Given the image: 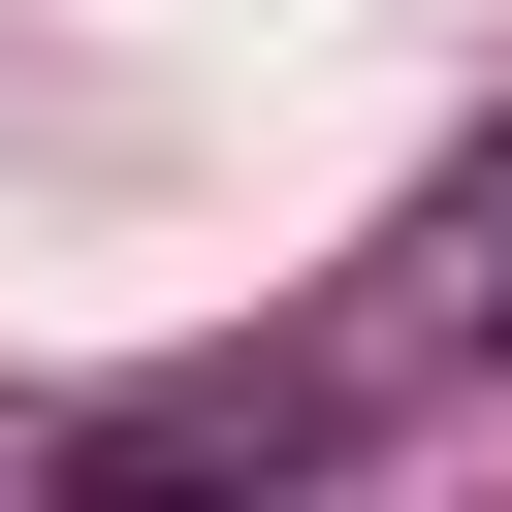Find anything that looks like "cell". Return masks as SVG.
Wrapping results in <instances>:
<instances>
[{
    "label": "cell",
    "instance_id": "6da1fadb",
    "mask_svg": "<svg viewBox=\"0 0 512 512\" xmlns=\"http://www.w3.org/2000/svg\"><path fill=\"white\" fill-rule=\"evenodd\" d=\"M288 448H352V384H288V352H224V384H128V416H96V480H288Z\"/></svg>",
    "mask_w": 512,
    "mask_h": 512
},
{
    "label": "cell",
    "instance_id": "7a4b0ae2",
    "mask_svg": "<svg viewBox=\"0 0 512 512\" xmlns=\"http://www.w3.org/2000/svg\"><path fill=\"white\" fill-rule=\"evenodd\" d=\"M384 320H416V352H448V384H512V160H480V192H448V224H416V256H384Z\"/></svg>",
    "mask_w": 512,
    "mask_h": 512
}]
</instances>
